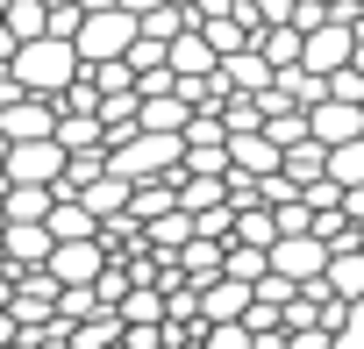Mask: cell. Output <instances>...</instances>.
I'll list each match as a JSON object with an SVG mask.
<instances>
[{
	"label": "cell",
	"instance_id": "cell-1",
	"mask_svg": "<svg viewBox=\"0 0 364 349\" xmlns=\"http://www.w3.org/2000/svg\"><path fill=\"white\" fill-rule=\"evenodd\" d=\"M36 100H65L79 79H86V57H79V43H58V36H43V43H22L15 50V65H8Z\"/></svg>",
	"mask_w": 364,
	"mask_h": 349
},
{
	"label": "cell",
	"instance_id": "cell-2",
	"mask_svg": "<svg viewBox=\"0 0 364 349\" xmlns=\"http://www.w3.org/2000/svg\"><path fill=\"white\" fill-rule=\"evenodd\" d=\"M136 43H143V22H136L129 8H114V15H86V29H79V57H86V65H122Z\"/></svg>",
	"mask_w": 364,
	"mask_h": 349
},
{
	"label": "cell",
	"instance_id": "cell-3",
	"mask_svg": "<svg viewBox=\"0 0 364 349\" xmlns=\"http://www.w3.org/2000/svg\"><path fill=\"white\" fill-rule=\"evenodd\" d=\"M65 171H72V150L50 135V143H15L8 150V186H65Z\"/></svg>",
	"mask_w": 364,
	"mask_h": 349
},
{
	"label": "cell",
	"instance_id": "cell-4",
	"mask_svg": "<svg viewBox=\"0 0 364 349\" xmlns=\"http://www.w3.org/2000/svg\"><path fill=\"white\" fill-rule=\"evenodd\" d=\"M58 121H65V107L58 100H15V107H0V135H8V150L15 143H50L58 135Z\"/></svg>",
	"mask_w": 364,
	"mask_h": 349
},
{
	"label": "cell",
	"instance_id": "cell-5",
	"mask_svg": "<svg viewBox=\"0 0 364 349\" xmlns=\"http://www.w3.org/2000/svg\"><path fill=\"white\" fill-rule=\"evenodd\" d=\"M328 264H336V250H328L321 236H293V243H279V250H272V271H279V278H293V285H321V278H328Z\"/></svg>",
	"mask_w": 364,
	"mask_h": 349
},
{
	"label": "cell",
	"instance_id": "cell-6",
	"mask_svg": "<svg viewBox=\"0 0 364 349\" xmlns=\"http://www.w3.org/2000/svg\"><path fill=\"white\" fill-rule=\"evenodd\" d=\"M215 79H222V93H229V100H236V93H243V100H264V93L279 86V65H272V57L250 43V50H236V57H229Z\"/></svg>",
	"mask_w": 364,
	"mask_h": 349
},
{
	"label": "cell",
	"instance_id": "cell-7",
	"mask_svg": "<svg viewBox=\"0 0 364 349\" xmlns=\"http://www.w3.org/2000/svg\"><path fill=\"white\" fill-rule=\"evenodd\" d=\"M350 65H357V29H350V22H328V29L307 36V72L336 79V72H350Z\"/></svg>",
	"mask_w": 364,
	"mask_h": 349
},
{
	"label": "cell",
	"instance_id": "cell-8",
	"mask_svg": "<svg viewBox=\"0 0 364 349\" xmlns=\"http://www.w3.org/2000/svg\"><path fill=\"white\" fill-rule=\"evenodd\" d=\"M250 299H257V285L222 278V285H208V292H200V321H208V328H229V321H243V314H250Z\"/></svg>",
	"mask_w": 364,
	"mask_h": 349
},
{
	"label": "cell",
	"instance_id": "cell-9",
	"mask_svg": "<svg viewBox=\"0 0 364 349\" xmlns=\"http://www.w3.org/2000/svg\"><path fill=\"white\" fill-rule=\"evenodd\" d=\"M171 72L178 79H215L222 72V50L208 43V29H186V36L171 43Z\"/></svg>",
	"mask_w": 364,
	"mask_h": 349
},
{
	"label": "cell",
	"instance_id": "cell-10",
	"mask_svg": "<svg viewBox=\"0 0 364 349\" xmlns=\"http://www.w3.org/2000/svg\"><path fill=\"white\" fill-rule=\"evenodd\" d=\"M357 135H364V107H343V100H321V107H314V143L343 150V143H357Z\"/></svg>",
	"mask_w": 364,
	"mask_h": 349
},
{
	"label": "cell",
	"instance_id": "cell-11",
	"mask_svg": "<svg viewBox=\"0 0 364 349\" xmlns=\"http://www.w3.org/2000/svg\"><path fill=\"white\" fill-rule=\"evenodd\" d=\"M0 214H8V228H36V221L58 214V193L50 186H8V207Z\"/></svg>",
	"mask_w": 364,
	"mask_h": 349
},
{
	"label": "cell",
	"instance_id": "cell-12",
	"mask_svg": "<svg viewBox=\"0 0 364 349\" xmlns=\"http://www.w3.org/2000/svg\"><path fill=\"white\" fill-rule=\"evenodd\" d=\"M50 236H58V243H100V214H93L86 200H58Z\"/></svg>",
	"mask_w": 364,
	"mask_h": 349
},
{
	"label": "cell",
	"instance_id": "cell-13",
	"mask_svg": "<svg viewBox=\"0 0 364 349\" xmlns=\"http://www.w3.org/2000/svg\"><path fill=\"white\" fill-rule=\"evenodd\" d=\"M143 128H150V135H186V128H193V107L178 100V93H164V100H143Z\"/></svg>",
	"mask_w": 364,
	"mask_h": 349
},
{
	"label": "cell",
	"instance_id": "cell-14",
	"mask_svg": "<svg viewBox=\"0 0 364 349\" xmlns=\"http://www.w3.org/2000/svg\"><path fill=\"white\" fill-rule=\"evenodd\" d=\"M257 50H264L279 72H300V65H307V36H300L293 22H286V29H264V36H257Z\"/></svg>",
	"mask_w": 364,
	"mask_h": 349
},
{
	"label": "cell",
	"instance_id": "cell-15",
	"mask_svg": "<svg viewBox=\"0 0 364 349\" xmlns=\"http://www.w3.org/2000/svg\"><path fill=\"white\" fill-rule=\"evenodd\" d=\"M279 93H286V107H300V114H314V107L328 100V79L300 65V72H279Z\"/></svg>",
	"mask_w": 364,
	"mask_h": 349
},
{
	"label": "cell",
	"instance_id": "cell-16",
	"mask_svg": "<svg viewBox=\"0 0 364 349\" xmlns=\"http://www.w3.org/2000/svg\"><path fill=\"white\" fill-rule=\"evenodd\" d=\"M58 143H65L72 157H79V150H107V121H100V114H65V121H58Z\"/></svg>",
	"mask_w": 364,
	"mask_h": 349
},
{
	"label": "cell",
	"instance_id": "cell-17",
	"mask_svg": "<svg viewBox=\"0 0 364 349\" xmlns=\"http://www.w3.org/2000/svg\"><path fill=\"white\" fill-rule=\"evenodd\" d=\"M328 292L336 299H364V250H336V264H328Z\"/></svg>",
	"mask_w": 364,
	"mask_h": 349
},
{
	"label": "cell",
	"instance_id": "cell-18",
	"mask_svg": "<svg viewBox=\"0 0 364 349\" xmlns=\"http://www.w3.org/2000/svg\"><path fill=\"white\" fill-rule=\"evenodd\" d=\"M178 207H186L193 221L215 214V207H229V179H186V186H178Z\"/></svg>",
	"mask_w": 364,
	"mask_h": 349
},
{
	"label": "cell",
	"instance_id": "cell-19",
	"mask_svg": "<svg viewBox=\"0 0 364 349\" xmlns=\"http://www.w3.org/2000/svg\"><path fill=\"white\" fill-rule=\"evenodd\" d=\"M229 278H236V285H264V278H272V250L229 243Z\"/></svg>",
	"mask_w": 364,
	"mask_h": 349
},
{
	"label": "cell",
	"instance_id": "cell-20",
	"mask_svg": "<svg viewBox=\"0 0 364 349\" xmlns=\"http://www.w3.org/2000/svg\"><path fill=\"white\" fill-rule=\"evenodd\" d=\"M122 314H93L86 328H72V349H122Z\"/></svg>",
	"mask_w": 364,
	"mask_h": 349
},
{
	"label": "cell",
	"instance_id": "cell-21",
	"mask_svg": "<svg viewBox=\"0 0 364 349\" xmlns=\"http://www.w3.org/2000/svg\"><path fill=\"white\" fill-rule=\"evenodd\" d=\"M164 65H171V43H157V36H143V43L129 50V72H136V79H150V72H164Z\"/></svg>",
	"mask_w": 364,
	"mask_h": 349
},
{
	"label": "cell",
	"instance_id": "cell-22",
	"mask_svg": "<svg viewBox=\"0 0 364 349\" xmlns=\"http://www.w3.org/2000/svg\"><path fill=\"white\" fill-rule=\"evenodd\" d=\"M328 100H343V107H364V72L350 65V72H336L328 79Z\"/></svg>",
	"mask_w": 364,
	"mask_h": 349
},
{
	"label": "cell",
	"instance_id": "cell-23",
	"mask_svg": "<svg viewBox=\"0 0 364 349\" xmlns=\"http://www.w3.org/2000/svg\"><path fill=\"white\" fill-rule=\"evenodd\" d=\"M336 349H364V299L350 306V321L336 328Z\"/></svg>",
	"mask_w": 364,
	"mask_h": 349
},
{
	"label": "cell",
	"instance_id": "cell-24",
	"mask_svg": "<svg viewBox=\"0 0 364 349\" xmlns=\"http://www.w3.org/2000/svg\"><path fill=\"white\" fill-rule=\"evenodd\" d=\"M122 8H129V15H136V22H150V15H157V8H171V0H122Z\"/></svg>",
	"mask_w": 364,
	"mask_h": 349
},
{
	"label": "cell",
	"instance_id": "cell-25",
	"mask_svg": "<svg viewBox=\"0 0 364 349\" xmlns=\"http://www.w3.org/2000/svg\"><path fill=\"white\" fill-rule=\"evenodd\" d=\"M343 214H350V221L364 228V186H357V193H343Z\"/></svg>",
	"mask_w": 364,
	"mask_h": 349
},
{
	"label": "cell",
	"instance_id": "cell-26",
	"mask_svg": "<svg viewBox=\"0 0 364 349\" xmlns=\"http://www.w3.org/2000/svg\"><path fill=\"white\" fill-rule=\"evenodd\" d=\"M257 349H286V342H257Z\"/></svg>",
	"mask_w": 364,
	"mask_h": 349
}]
</instances>
